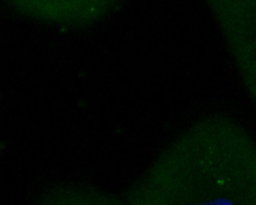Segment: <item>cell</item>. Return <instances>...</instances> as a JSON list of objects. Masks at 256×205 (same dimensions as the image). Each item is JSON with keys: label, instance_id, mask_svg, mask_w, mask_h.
Here are the masks:
<instances>
[{"label": "cell", "instance_id": "1", "mask_svg": "<svg viewBox=\"0 0 256 205\" xmlns=\"http://www.w3.org/2000/svg\"><path fill=\"white\" fill-rule=\"evenodd\" d=\"M127 205H256V182L226 174L150 178L128 192Z\"/></svg>", "mask_w": 256, "mask_h": 205}, {"label": "cell", "instance_id": "2", "mask_svg": "<svg viewBox=\"0 0 256 205\" xmlns=\"http://www.w3.org/2000/svg\"><path fill=\"white\" fill-rule=\"evenodd\" d=\"M40 205H124L117 198L97 191L86 190L46 192Z\"/></svg>", "mask_w": 256, "mask_h": 205}]
</instances>
